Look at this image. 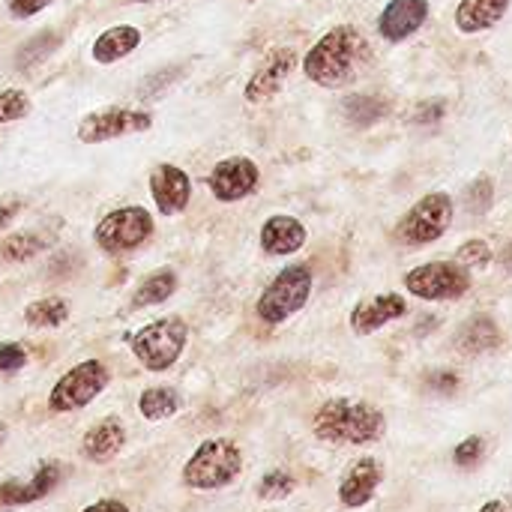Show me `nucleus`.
I'll return each mask as SVG.
<instances>
[{
    "label": "nucleus",
    "instance_id": "16",
    "mask_svg": "<svg viewBox=\"0 0 512 512\" xmlns=\"http://www.w3.org/2000/svg\"><path fill=\"white\" fill-rule=\"evenodd\" d=\"M408 312V303L405 297L399 294H378V297H369V300H360L351 312V330L357 336H369L375 330H381L384 324L402 318Z\"/></svg>",
    "mask_w": 512,
    "mask_h": 512
},
{
    "label": "nucleus",
    "instance_id": "1",
    "mask_svg": "<svg viewBox=\"0 0 512 512\" xmlns=\"http://www.w3.org/2000/svg\"><path fill=\"white\" fill-rule=\"evenodd\" d=\"M384 414L372 402H357V399H327L315 417H312V432L324 444H339V447H366L375 444L384 435Z\"/></svg>",
    "mask_w": 512,
    "mask_h": 512
},
{
    "label": "nucleus",
    "instance_id": "38",
    "mask_svg": "<svg viewBox=\"0 0 512 512\" xmlns=\"http://www.w3.org/2000/svg\"><path fill=\"white\" fill-rule=\"evenodd\" d=\"M477 512H512V501L501 498V501H489L486 507H480Z\"/></svg>",
    "mask_w": 512,
    "mask_h": 512
},
{
    "label": "nucleus",
    "instance_id": "26",
    "mask_svg": "<svg viewBox=\"0 0 512 512\" xmlns=\"http://www.w3.org/2000/svg\"><path fill=\"white\" fill-rule=\"evenodd\" d=\"M45 249H48V237L45 234H39V231H18V234H9L0 243V261L21 264V261L36 258Z\"/></svg>",
    "mask_w": 512,
    "mask_h": 512
},
{
    "label": "nucleus",
    "instance_id": "23",
    "mask_svg": "<svg viewBox=\"0 0 512 512\" xmlns=\"http://www.w3.org/2000/svg\"><path fill=\"white\" fill-rule=\"evenodd\" d=\"M507 6H510V0H462L456 9V24L465 33L486 30L507 12Z\"/></svg>",
    "mask_w": 512,
    "mask_h": 512
},
{
    "label": "nucleus",
    "instance_id": "31",
    "mask_svg": "<svg viewBox=\"0 0 512 512\" xmlns=\"http://www.w3.org/2000/svg\"><path fill=\"white\" fill-rule=\"evenodd\" d=\"M483 453H486V441H483L480 435H471V438H465V441L456 447L453 462H456L459 468H474V465L483 462Z\"/></svg>",
    "mask_w": 512,
    "mask_h": 512
},
{
    "label": "nucleus",
    "instance_id": "11",
    "mask_svg": "<svg viewBox=\"0 0 512 512\" xmlns=\"http://www.w3.org/2000/svg\"><path fill=\"white\" fill-rule=\"evenodd\" d=\"M261 186V168L249 156H228L219 159L207 174V189L222 204H237L255 195Z\"/></svg>",
    "mask_w": 512,
    "mask_h": 512
},
{
    "label": "nucleus",
    "instance_id": "14",
    "mask_svg": "<svg viewBox=\"0 0 512 512\" xmlns=\"http://www.w3.org/2000/svg\"><path fill=\"white\" fill-rule=\"evenodd\" d=\"M294 63H297L294 48H276V51H273V54H270V57H267L255 72H252V78L246 81V90H243L246 102L258 105V102L273 99V96L282 90L285 78L291 75Z\"/></svg>",
    "mask_w": 512,
    "mask_h": 512
},
{
    "label": "nucleus",
    "instance_id": "34",
    "mask_svg": "<svg viewBox=\"0 0 512 512\" xmlns=\"http://www.w3.org/2000/svg\"><path fill=\"white\" fill-rule=\"evenodd\" d=\"M54 0H6V9H9V15L12 18H18V21H24V18H33V15H39L42 9H48Z\"/></svg>",
    "mask_w": 512,
    "mask_h": 512
},
{
    "label": "nucleus",
    "instance_id": "20",
    "mask_svg": "<svg viewBox=\"0 0 512 512\" xmlns=\"http://www.w3.org/2000/svg\"><path fill=\"white\" fill-rule=\"evenodd\" d=\"M141 39H144L141 27H135V24H114V27L102 30V33L93 39L90 57H93L99 66L120 63L123 57H129V54L141 45Z\"/></svg>",
    "mask_w": 512,
    "mask_h": 512
},
{
    "label": "nucleus",
    "instance_id": "37",
    "mask_svg": "<svg viewBox=\"0 0 512 512\" xmlns=\"http://www.w3.org/2000/svg\"><path fill=\"white\" fill-rule=\"evenodd\" d=\"M81 512H129V507H126L123 501H117V498H102V501L84 507Z\"/></svg>",
    "mask_w": 512,
    "mask_h": 512
},
{
    "label": "nucleus",
    "instance_id": "22",
    "mask_svg": "<svg viewBox=\"0 0 512 512\" xmlns=\"http://www.w3.org/2000/svg\"><path fill=\"white\" fill-rule=\"evenodd\" d=\"M501 345V330L492 318L480 315L462 324V330L456 333V348L462 354H483Z\"/></svg>",
    "mask_w": 512,
    "mask_h": 512
},
{
    "label": "nucleus",
    "instance_id": "13",
    "mask_svg": "<svg viewBox=\"0 0 512 512\" xmlns=\"http://www.w3.org/2000/svg\"><path fill=\"white\" fill-rule=\"evenodd\" d=\"M63 483V465L60 462H42L30 480H6L0 486V507H27L42 498H48Z\"/></svg>",
    "mask_w": 512,
    "mask_h": 512
},
{
    "label": "nucleus",
    "instance_id": "41",
    "mask_svg": "<svg viewBox=\"0 0 512 512\" xmlns=\"http://www.w3.org/2000/svg\"><path fill=\"white\" fill-rule=\"evenodd\" d=\"M249 3H255V0H249Z\"/></svg>",
    "mask_w": 512,
    "mask_h": 512
},
{
    "label": "nucleus",
    "instance_id": "36",
    "mask_svg": "<svg viewBox=\"0 0 512 512\" xmlns=\"http://www.w3.org/2000/svg\"><path fill=\"white\" fill-rule=\"evenodd\" d=\"M21 207H24V201L18 195H3L0 198V228H6L21 213Z\"/></svg>",
    "mask_w": 512,
    "mask_h": 512
},
{
    "label": "nucleus",
    "instance_id": "21",
    "mask_svg": "<svg viewBox=\"0 0 512 512\" xmlns=\"http://www.w3.org/2000/svg\"><path fill=\"white\" fill-rule=\"evenodd\" d=\"M177 291V273L171 267H159L153 273H147L135 291H132V309H144V306H159L168 297H174Z\"/></svg>",
    "mask_w": 512,
    "mask_h": 512
},
{
    "label": "nucleus",
    "instance_id": "18",
    "mask_svg": "<svg viewBox=\"0 0 512 512\" xmlns=\"http://www.w3.org/2000/svg\"><path fill=\"white\" fill-rule=\"evenodd\" d=\"M306 246V228L300 219L294 216H285V213H276L270 216L264 225H261V249L267 255H294Z\"/></svg>",
    "mask_w": 512,
    "mask_h": 512
},
{
    "label": "nucleus",
    "instance_id": "35",
    "mask_svg": "<svg viewBox=\"0 0 512 512\" xmlns=\"http://www.w3.org/2000/svg\"><path fill=\"white\" fill-rule=\"evenodd\" d=\"M465 204H471L477 213H483L489 204H492V183L483 177V180H477L468 192H465Z\"/></svg>",
    "mask_w": 512,
    "mask_h": 512
},
{
    "label": "nucleus",
    "instance_id": "3",
    "mask_svg": "<svg viewBox=\"0 0 512 512\" xmlns=\"http://www.w3.org/2000/svg\"><path fill=\"white\" fill-rule=\"evenodd\" d=\"M243 471V453L231 438H207L183 465V486L192 492H219Z\"/></svg>",
    "mask_w": 512,
    "mask_h": 512
},
{
    "label": "nucleus",
    "instance_id": "30",
    "mask_svg": "<svg viewBox=\"0 0 512 512\" xmlns=\"http://www.w3.org/2000/svg\"><path fill=\"white\" fill-rule=\"evenodd\" d=\"M57 42H60V36H57V33H39V36H33L27 45H21V51H18L15 63H18V66H30L33 60H39V57L51 54Z\"/></svg>",
    "mask_w": 512,
    "mask_h": 512
},
{
    "label": "nucleus",
    "instance_id": "33",
    "mask_svg": "<svg viewBox=\"0 0 512 512\" xmlns=\"http://www.w3.org/2000/svg\"><path fill=\"white\" fill-rule=\"evenodd\" d=\"M24 363H27L24 345H18V342H0V372L3 375H12V372L24 369Z\"/></svg>",
    "mask_w": 512,
    "mask_h": 512
},
{
    "label": "nucleus",
    "instance_id": "8",
    "mask_svg": "<svg viewBox=\"0 0 512 512\" xmlns=\"http://www.w3.org/2000/svg\"><path fill=\"white\" fill-rule=\"evenodd\" d=\"M453 222V201L444 192H432L420 198L396 225V240L405 246H426L435 243Z\"/></svg>",
    "mask_w": 512,
    "mask_h": 512
},
{
    "label": "nucleus",
    "instance_id": "40",
    "mask_svg": "<svg viewBox=\"0 0 512 512\" xmlns=\"http://www.w3.org/2000/svg\"><path fill=\"white\" fill-rule=\"evenodd\" d=\"M132 3H159V0H132Z\"/></svg>",
    "mask_w": 512,
    "mask_h": 512
},
{
    "label": "nucleus",
    "instance_id": "29",
    "mask_svg": "<svg viewBox=\"0 0 512 512\" xmlns=\"http://www.w3.org/2000/svg\"><path fill=\"white\" fill-rule=\"evenodd\" d=\"M30 111H33V102H30V96L21 87L0 90V126L15 123V120H24Z\"/></svg>",
    "mask_w": 512,
    "mask_h": 512
},
{
    "label": "nucleus",
    "instance_id": "12",
    "mask_svg": "<svg viewBox=\"0 0 512 512\" xmlns=\"http://www.w3.org/2000/svg\"><path fill=\"white\" fill-rule=\"evenodd\" d=\"M147 186H150V198L159 216H180L192 204V177L174 162L153 165Z\"/></svg>",
    "mask_w": 512,
    "mask_h": 512
},
{
    "label": "nucleus",
    "instance_id": "5",
    "mask_svg": "<svg viewBox=\"0 0 512 512\" xmlns=\"http://www.w3.org/2000/svg\"><path fill=\"white\" fill-rule=\"evenodd\" d=\"M153 231H156L153 213L141 204H126V207L108 210L96 222L93 240L105 255H126L144 246L153 237Z\"/></svg>",
    "mask_w": 512,
    "mask_h": 512
},
{
    "label": "nucleus",
    "instance_id": "27",
    "mask_svg": "<svg viewBox=\"0 0 512 512\" xmlns=\"http://www.w3.org/2000/svg\"><path fill=\"white\" fill-rule=\"evenodd\" d=\"M387 114V102L381 96H369V93H357L345 102V117L354 126H372Z\"/></svg>",
    "mask_w": 512,
    "mask_h": 512
},
{
    "label": "nucleus",
    "instance_id": "15",
    "mask_svg": "<svg viewBox=\"0 0 512 512\" xmlns=\"http://www.w3.org/2000/svg\"><path fill=\"white\" fill-rule=\"evenodd\" d=\"M381 480H384V468H381L378 459L366 456V459L354 462L348 468V474L342 477V483H339V501H342V507H348V510L366 507L375 498Z\"/></svg>",
    "mask_w": 512,
    "mask_h": 512
},
{
    "label": "nucleus",
    "instance_id": "10",
    "mask_svg": "<svg viewBox=\"0 0 512 512\" xmlns=\"http://www.w3.org/2000/svg\"><path fill=\"white\" fill-rule=\"evenodd\" d=\"M405 288L420 300H459L471 288V276L462 264L429 261L405 276Z\"/></svg>",
    "mask_w": 512,
    "mask_h": 512
},
{
    "label": "nucleus",
    "instance_id": "17",
    "mask_svg": "<svg viewBox=\"0 0 512 512\" xmlns=\"http://www.w3.org/2000/svg\"><path fill=\"white\" fill-rule=\"evenodd\" d=\"M426 15H429V0H390L378 21L381 36L390 42H402L420 30Z\"/></svg>",
    "mask_w": 512,
    "mask_h": 512
},
{
    "label": "nucleus",
    "instance_id": "7",
    "mask_svg": "<svg viewBox=\"0 0 512 512\" xmlns=\"http://www.w3.org/2000/svg\"><path fill=\"white\" fill-rule=\"evenodd\" d=\"M111 384V372L102 360H81L57 378L48 393V408L54 414H72L87 408Z\"/></svg>",
    "mask_w": 512,
    "mask_h": 512
},
{
    "label": "nucleus",
    "instance_id": "39",
    "mask_svg": "<svg viewBox=\"0 0 512 512\" xmlns=\"http://www.w3.org/2000/svg\"><path fill=\"white\" fill-rule=\"evenodd\" d=\"M3 438H6V426L0 423V444H3Z\"/></svg>",
    "mask_w": 512,
    "mask_h": 512
},
{
    "label": "nucleus",
    "instance_id": "25",
    "mask_svg": "<svg viewBox=\"0 0 512 512\" xmlns=\"http://www.w3.org/2000/svg\"><path fill=\"white\" fill-rule=\"evenodd\" d=\"M138 411H141L144 420L162 423V420H168V417H174L180 411V396L171 387H147L138 396Z\"/></svg>",
    "mask_w": 512,
    "mask_h": 512
},
{
    "label": "nucleus",
    "instance_id": "9",
    "mask_svg": "<svg viewBox=\"0 0 512 512\" xmlns=\"http://www.w3.org/2000/svg\"><path fill=\"white\" fill-rule=\"evenodd\" d=\"M153 129V114L144 108H102L90 111L78 120L75 138L81 144H105L123 135H138Z\"/></svg>",
    "mask_w": 512,
    "mask_h": 512
},
{
    "label": "nucleus",
    "instance_id": "28",
    "mask_svg": "<svg viewBox=\"0 0 512 512\" xmlns=\"http://www.w3.org/2000/svg\"><path fill=\"white\" fill-rule=\"evenodd\" d=\"M294 489H297L294 474L276 468V471H267V474L258 480V489H255V492H258L261 501H285V498L294 495Z\"/></svg>",
    "mask_w": 512,
    "mask_h": 512
},
{
    "label": "nucleus",
    "instance_id": "2",
    "mask_svg": "<svg viewBox=\"0 0 512 512\" xmlns=\"http://www.w3.org/2000/svg\"><path fill=\"white\" fill-rule=\"evenodd\" d=\"M366 57V39L354 27H336L324 33L303 57V72L321 87H342L354 78L357 63Z\"/></svg>",
    "mask_w": 512,
    "mask_h": 512
},
{
    "label": "nucleus",
    "instance_id": "4",
    "mask_svg": "<svg viewBox=\"0 0 512 512\" xmlns=\"http://www.w3.org/2000/svg\"><path fill=\"white\" fill-rule=\"evenodd\" d=\"M186 342H189V324L180 315H168L135 330L129 339V348H132V357L147 372H168L183 357Z\"/></svg>",
    "mask_w": 512,
    "mask_h": 512
},
{
    "label": "nucleus",
    "instance_id": "6",
    "mask_svg": "<svg viewBox=\"0 0 512 512\" xmlns=\"http://www.w3.org/2000/svg\"><path fill=\"white\" fill-rule=\"evenodd\" d=\"M309 294H312V270L306 264H288L261 291L255 312L264 324H282L309 303Z\"/></svg>",
    "mask_w": 512,
    "mask_h": 512
},
{
    "label": "nucleus",
    "instance_id": "24",
    "mask_svg": "<svg viewBox=\"0 0 512 512\" xmlns=\"http://www.w3.org/2000/svg\"><path fill=\"white\" fill-rule=\"evenodd\" d=\"M24 321L33 330H57L69 321V303L63 297H42L24 309Z\"/></svg>",
    "mask_w": 512,
    "mask_h": 512
},
{
    "label": "nucleus",
    "instance_id": "19",
    "mask_svg": "<svg viewBox=\"0 0 512 512\" xmlns=\"http://www.w3.org/2000/svg\"><path fill=\"white\" fill-rule=\"evenodd\" d=\"M126 444V426L117 417L93 423L81 438V456L87 462H111Z\"/></svg>",
    "mask_w": 512,
    "mask_h": 512
},
{
    "label": "nucleus",
    "instance_id": "32",
    "mask_svg": "<svg viewBox=\"0 0 512 512\" xmlns=\"http://www.w3.org/2000/svg\"><path fill=\"white\" fill-rule=\"evenodd\" d=\"M456 258H459V264H465V267H486V264L492 261V249H489L486 240H468L465 246H459Z\"/></svg>",
    "mask_w": 512,
    "mask_h": 512
}]
</instances>
